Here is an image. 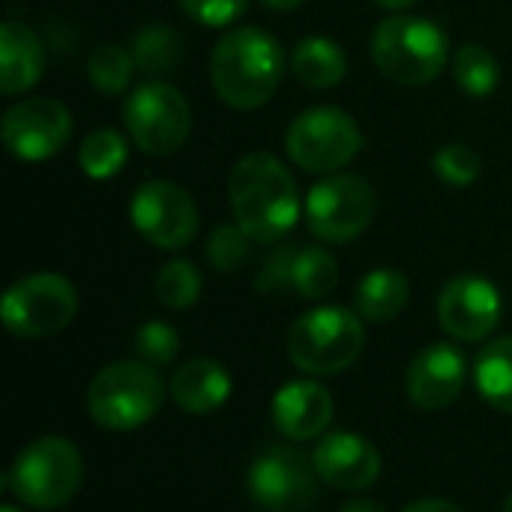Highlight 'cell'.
Instances as JSON below:
<instances>
[{"mask_svg": "<svg viewBox=\"0 0 512 512\" xmlns=\"http://www.w3.org/2000/svg\"><path fill=\"white\" fill-rule=\"evenodd\" d=\"M372 3H378V6H384V9H390V12H408L414 3H420V0H372Z\"/></svg>", "mask_w": 512, "mask_h": 512, "instance_id": "cell-37", "label": "cell"}, {"mask_svg": "<svg viewBox=\"0 0 512 512\" xmlns=\"http://www.w3.org/2000/svg\"><path fill=\"white\" fill-rule=\"evenodd\" d=\"M135 354L150 366H168L180 354V336L165 321H147L135 330Z\"/></svg>", "mask_w": 512, "mask_h": 512, "instance_id": "cell-31", "label": "cell"}, {"mask_svg": "<svg viewBox=\"0 0 512 512\" xmlns=\"http://www.w3.org/2000/svg\"><path fill=\"white\" fill-rule=\"evenodd\" d=\"M468 378L465 354L447 342L426 345L405 372V393L423 411H441L453 405Z\"/></svg>", "mask_w": 512, "mask_h": 512, "instance_id": "cell-15", "label": "cell"}, {"mask_svg": "<svg viewBox=\"0 0 512 512\" xmlns=\"http://www.w3.org/2000/svg\"><path fill=\"white\" fill-rule=\"evenodd\" d=\"M78 312V291L60 273H30L12 282L0 303L3 327L18 339H42L66 330Z\"/></svg>", "mask_w": 512, "mask_h": 512, "instance_id": "cell-10", "label": "cell"}, {"mask_svg": "<svg viewBox=\"0 0 512 512\" xmlns=\"http://www.w3.org/2000/svg\"><path fill=\"white\" fill-rule=\"evenodd\" d=\"M333 396L324 384L312 378H297L288 381L276 390L270 402V417L279 435L288 441H312L327 432L333 423Z\"/></svg>", "mask_w": 512, "mask_h": 512, "instance_id": "cell-17", "label": "cell"}, {"mask_svg": "<svg viewBox=\"0 0 512 512\" xmlns=\"http://www.w3.org/2000/svg\"><path fill=\"white\" fill-rule=\"evenodd\" d=\"M252 237L234 222V225H216L207 237V264L216 270V273H237L249 255H252Z\"/></svg>", "mask_w": 512, "mask_h": 512, "instance_id": "cell-29", "label": "cell"}, {"mask_svg": "<svg viewBox=\"0 0 512 512\" xmlns=\"http://www.w3.org/2000/svg\"><path fill=\"white\" fill-rule=\"evenodd\" d=\"M129 159V135L102 126L93 129L81 144H78V168L84 171V177L90 180H111L123 171Z\"/></svg>", "mask_w": 512, "mask_h": 512, "instance_id": "cell-25", "label": "cell"}, {"mask_svg": "<svg viewBox=\"0 0 512 512\" xmlns=\"http://www.w3.org/2000/svg\"><path fill=\"white\" fill-rule=\"evenodd\" d=\"M504 315L501 291L492 279L477 273H462L450 279L438 297L441 330L456 342H483L489 339Z\"/></svg>", "mask_w": 512, "mask_h": 512, "instance_id": "cell-14", "label": "cell"}, {"mask_svg": "<svg viewBox=\"0 0 512 512\" xmlns=\"http://www.w3.org/2000/svg\"><path fill=\"white\" fill-rule=\"evenodd\" d=\"M411 300V282L402 270L378 267L369 270L354 288V309L363 321L387 324L396 321Z\"/></svg>", "mask_w": 512, "mask_h": 512, "instance_id": "cell-20", "label": "cell"}, {"mask_svg": "<svg viewBox=\"0 0 512 512\" xmlns=\"http://www.w3.org/2000/svg\"><path fill=\"white\" fill-rule=\"evenodd\" d=\"M504 512H512V492H510V498L504 501Z\"/></svg>", "mask_w": 512, "mask_h": 512, "instance_id": "cell-39", "label": "cell"}, {"mask_svg": "<svg viewBox=\"0 0 512 512\" xmlns=\"http://www.w3.org/2000/svg\"><path fill=\"white\" fill-rule=\"evenodd\" d=\"M369 51L378 72L405 87L432 84L450 63V39L444 27L408 12L384 18L372 33Z\"/></svg>", "mask_w": 512, "mask_h": 512, "instance_id": "cell-3", "label": "cell"}, {"mask_svg": "<svg viewBox=\"0 0 512 512\" xmlns=\"http://www.w3.org/2000/svg\"><path fill=\"white\" fill-rule=\"evenodd\" d=\"M339 285V264L324 246H297L291 261V291L303 300H324Z\"/></svg>", "mask_w": 512, "mask_h": 512, "instance_id": "cell-24", "label": "cell"}, {"mask_svg": "<svg viewBox=\"0 0 512 512\" xmlns=\"http://www.w3.org/2000/svg\"><path fill=\"white\" fill-rule=\"evenodd\" d=\"M0 512H21V510H18V507H12V504H3V507H0Z\"/></svg>", "mask_w": 512, "mask_h": 512, "instance_id": "cell-38", "label": "cell"}, {"mask_svg": "<svg viewBox=\"0 0 512 512\" xmlns=\"http://www.w3.org/2000/svg\"><path fill=\"white\" fill-rule=\"evenodd\" d=\"M339 512H387L378 501H372V498H351V501H345L342 504V510Z\"/></svg>", "mask_w": 512, "mask_h": 512, "instance_id": "cell-35", "label": "cell"}, {"mask_svg": "<svg viewBox=\"0 0 512 512\" xmlns=\"http://www.w3.org/2000/svg\"><path fill=\"white\" fill-rule=\"evenodd\" d=\"M315 462L294 447H267L246 474L252 501L267 512H303L315 504Z\"/></svg>", "mask_w": 512, "mask_h": 512, "instance_id": "cell-13", "label": "cell"}, {"mask_svg": "<svg viewBox=\"0 0 512 512\" xmlns=\"http://www.w3.org/2000/svg\"><path fill=\"white\" fill-rule=\"evenodd\" d=\"M318 477L342 492L369 489L381 477L378 447L357 432H330L318 441L312 453Z\"/></svg>", "mask_w": 512, "mask_h": 512, "instance_id": "cell-16", "label": "cell"}, {"mask_svg": "<svg viewBox=\"0 0 512 512\" xmlns=\"http://www.w3.org/2000/svg\"><path fill=\"white\" fill-rule=\"evenodd\" d=\"M165 402V381L144 360H114L87 387L90 420L108 432L147 426Z\"/></svg>", "mask_w": 512, "mask_h": 512, "instance_id": "cell-4", "label": "cell"}, {"mask_svg": "<svg viewBox=\"0 0 512 512\" xmlns=\"http://www.w3.org/2000/svg\"><path fill=\"white\" fill-rule=\"evenodd\" d=\"M228 204L234 222L255 243L282 240L303 213L291 168L267 150L246 153L234 162L228 174Z\"/></svg>", "mask_w": 512, "mask_h": 512, "instance_id": "cell-1", "label": "cell"}, {"mask_svg": "<svg viewBox=\"0 0 512 512\" xmlns=\"http://www.w3.org/2000/svg\"><path fill=\"white\" fill-rule=\"evenodd\" d=\"M360 123L336 105H312L285 129L288 159L309 174H336L363 150Z\"/></svg>", "mask_w": 512, "mask_h": 512, "instance_id": "cell-7", "label": "cell"}, {"mask_svg": "<svg viewBox=\"0 0 512 512\" xmlns=\"http://www.w3.org/2000/svg\"><path fill=\"white\" fill-rule=\"evenodd\" d=\"M432 171H435V177H438L441 183L465 189V186H471V183L480 177L483 159H480V153H477L471 144H465V141H450V144H444V147L435 150V156H432Z\"/></svg>", "mask_w": 512, "mask_h": 512, "instance_id": "cell-30", "label": "cell"}, {"mask_svg": "<svg viewBox=\"0 0 512 512\" xmlns=\"http://www.w3.org/2000/svg\"><path fill=\"white\" fill-rule=\"evenodd\" d=\"M474 384L492 408L512 414V336L492 339L480 351L474 363Z\"/></svg>", "mask_w": 512, "mask_h": 512, "instance_id": "cell-23", "label": "cell"}, {"mask_svg": "<svg viewBox=\"0 0 512 512\" xmlns=\"http://www.w3.org/2000/svg\"><path fill=\"white\" fill-rule=\"evenodd\" d=\"M129 51L135 57L138 72H144L150 78H162V75H171L174 69H180V63L186 57V39L171 24L153 21L132 36Z\"/></svg>", "mask_w": 512, "mask_h": 512, "instance_id": "cell-22", "label": "cell"}, {"mask_svg": "<svg viewBox=\"0 0 512 512\" xmlns=\"http://www.w3.org/2000/svg\"><path fill=\"white\" fill-rule=\"evenodd\" d=\"M45 72V45L39 33L21 21L0 24V90L18 96L33 90Z\"/></svg>", "mask_w": 512, "mask_h": 512, "instance_id": "cell-18", "label": "cell"}, {"mask_svg": "<svg viewBox=\"0 0 512 512\" xmlns=\"http://www.w3.org/2000/svg\"><path fill=\"white\" fill-rule=\"evenodd\" d=\"M231 387L234 384H231L228 369L210 357H195V360L183 363L168 381L171 399L186 414H213L216 408H222L228 402Z\"/></svg>", "mask_w": 512, "mask_h": 512, "instance_id": "cell-19", "label": "cell"}, {"mask_svg": "<svg viewBox=\"0 0 512 512\" xmlns=\"http://www.w3.org/2000/svg\"><path fill=\"white\" fill-rule=\"evenodd\" d=\"M453 81L471 99H489L501 84L498 57L477 42H465L453 54Z\"/></svg>", "mask_w": 512, "mask_h": 512, "instance_id": "cell-26", "label": "cell"}, {"mask_svg": "<svg viewBox=\"0 0 512 512\" xmlns=\"http://www.w3.org/2000/svg\"><path fill=\"white\" fill-rule=\"evenodd\" d=\"M81 477L84 462L78 447L60 435H42L15 456L6 483L21 504L33 510H60L78 495Z\"/></svg>", "mask_w": 512, "mask_h": 512, "instance_id": "cell-6", "label": "cell"}, {"mask_svg": "<svg viewBox=\"0 0 512 512\" xmlns=\"http://www.w3.org/2000/svg\"><path fill=\"white\" fill-rule=\"evenodd\" d=\"M285 48L264 27H231L210 51V84L234 111H258L285 78Z\"/></svg>", "mask_w": 512, "mask_h": 512, "instance_id": "cell-2", "label": "cell"}, {"mask_svg": "<svg viewBox=\"0 0 512 512\" xmlns=\"http://www.w3.org/2000/svg\"><path fill=\"white\" fill-rule=\"evenodd\" d=\"M129 219L132 228L150 246L165 252L186 249L201 228L195 198L180 183L159 180V177L135 186L129 198Z\"/></svg>", "mask_w": 512, "mask_h": 512, "instance_id": "cell-11", "label": "cell"}, {"mask_svg": "<svg viewBox=\"0 0 512 512\" xmlns=\"http://www.w3.org/2000/svg\"><path fill=\"white\" fill-rule=\"evenodd\" d=\"M156 297L165 309H174V312H183V309H192L198 300H201V288H204V279H201V270L186 261V258H174L168 261L159 273H156Z\"/></svg>", "mask_w": 512, "mask_h": 512, "instance_id": "cell-28", "label": "cell"}, {"mask_svg": "<svg viewBox=\"0 0 512 512\" xmlns=\"http://www.w3.org/2000/svg\"><path fill=\"white\" fill-rule=\"evenodd\" d=\"M258 3L270 12H294L303 6V0H258Z\"/></svg>", "mask_w": 512, "mask_h": 512, "instance_id": "cell-36", "label": "cell"}, {"mask_svg": "<svg viewBox=\"0 0 512 512\" xmlns=\"http://www.w3.org/2000/svg\"><path fill=\"white\" fill-rule=\"evenodd\" d=\"M294 249L297 246H279L261 267L255 285L258 291L267 294H279V291H291V261H294Z\"/></svg>", "mask_w": 512, "mask_h": 512, "instance_id": "cell-33", "label": "cell"}, {"mask_svg": "<svg viewBox=\"0 0 512 512\" xmlns=\"http://www.w3.org/2000/svg\"><path fill=\"white\" fill-rule=\"evenodd\" d=\"M291 72L309 90H333L348 75V54L330 36H303L291 48Z\"/></svg>", "mask_w": 512, "mask_h": 512, "instance_id": "cell-21", "label": "cell"}, {"mask_svg": "<svg viewBox=\"0 0 512 512\" xmlns=\"http://www.w3.org/2000/svg\"><path fill=\"white\" fill-rule=\"evenodd\" d=\"M138 66L129 48L117 42H102L87 57V78L105 96H123L132 87Z\"/></svg>", "mask_w": 512, "mask_h": 512, "instance_id": "cell-27", "label": "cell"}, {"mask_svg": "<svg viewBox=\"0 0 512 512\" xmlns=\"http://www.w3.org/2000/svg\"><path fill=\"white\" fill-rule=\"evenodd\" d=\"M375 210H378L375 186L366 177L348 171L327 174L303 198V216L312 237L333 246L357 240L372 225Z\"/></svg>", "mask_w": 512, "mask_h": 512, "instance_id": "cell-9", "label": "cell"}, {"mask_svg": "<svg viewBox=\"0 0 512 512\" xmlns=\"http://www.w3.org/2000/svg\"><path fill=\"white\" fill-rule=\"evenodd\" d=\"M3 147L18 162H45L72 138V114L54 96H27L3 111Z\"/></svg>", "mask_w": 512, "mask_h": 512, "instance_id": "cell-12", "label": "cell"}, {"mask_svg": "<svg viewBox=\"0 0 512 512\" xmlns=\"http://www.w3.org/2000/svg\"><path fill=\"white\" fill-rule=\"evenodd\" d=\"M177 3L189 21L213 30L231 27L249 9V0H177Z\"/></svg>", "mask_w": 512, "mask_h": 512, "instance_id": "cell-32", "label": "cell"}, {"mask_svg": "<svg viewBox=\"0 0 512 512\" xmlns=\"http://www.w3.org/2000/svg\"><path fill=\"white\" fill-rule=\"evenodd\" d=\"M402 512H462L456 504L450 501H438V498H423V501H414L408 504Z\"/></svg>", "mask_w": 512, "mask_h": 512, "instance_id": "cell-34", "label": "cell"}, {"mask_svg": "<svg viewBox=\"0 0 512 512\" xmlns=\"http://www.w3.org/2000/svg\"><path fill=\"white\" fill-rule=\"evenodd\" d=\"M366 345L360 315L345 306L303 312L288 330V357L306 375H339L357 363Z\"/></svg>", "mask_w": 512, "mask_h": 512, "instance_id": "cell-5", "label": "cell"}, {"mask_svg": "<svg viewBox=\"0 0 512 512\" xmlns=\"http://www.w3.org/2000/svg\"><path fill=\"white\" fill-rule=\"evenodd\" d=\"M120 114L129 141L147 156L177 153L192 132V108L186 96L162 78L132 87Z\"/></svg>", "mask_w": 512, "mask_h": 512, "instance_id": "cell-8", "label": "cell"}]
</instances>
